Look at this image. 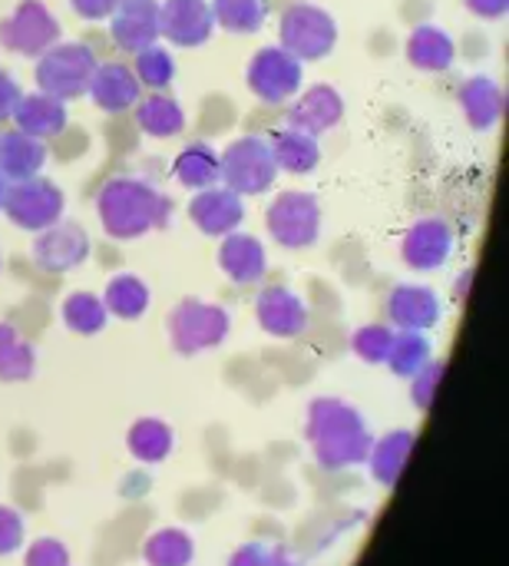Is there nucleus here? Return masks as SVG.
<instances>
[{"label":"nucleus","mask_w":509,"mask_h":566,"mask_svg":"<svg viewBox=\"0 0 509 566\" xmlns=\"http://www.w3.org/2000/svg\"><path fill=\"white\" fill-rule=\"evenodd\" d=\"M219 269L235 285H258L265 279V272H268L265 245L248 232H232L219 245Z\"/></svg>","instance_id":"obj_19"},{"label":"nucleus","mask_w":509,"mask_h":566,"mask_svg":"<svg viewBox=\"0 0 509 566\" xmlns=\"http://www.w3.org/2000/svg\"><path fill=\"white\" fill-rule=\"evenodd\" d=\"M46 163V146L43 139H33L20 129H10V133H0V172L17 182V179H30V176H40Z\"/></svg>","instance_id":"obj_25"},{"label":"nucleus","mask_w":509,"mask_h":566,"mask_svg":"<svg viewBox=\"0 0 509 566\" xmlns=\"http://www.w3.org/2000/svg\"><path fill=\"white\" fill-rule=\"evenodd\" d=\"M106 20L113 43L126 53H139L159 40V0H119Z\"/></svg>","instance_id":"obj_15"},{"label":"nucleus","mask_w":509,"mask_h":566,"mask_svg":"<svg viewBox=\"0 0 509 566\" xmlns=\"http://www.w3.org/2000/svg\"><path fill=\"white\" fill-rule=\"evenodd\" d=\"M126 448L139 464H162L176 448V431L159 418H139L126 431Z\"/></svg>","instance_id":"obj_27"},{"label":"nucleus","mask_w":509,"mask_h":566,"mask_svg":"<svg viewBox=\"0 0 509 566\" xmlns=\"http://www.w3.org/2000/svg\"><path fill=\"white\" fill-rule=\"evenodd\" d=\"M321 202L311 192H278L265 212V229L282 249H311L321 235Z\"/></svg>","instance_id":"obj_6"},{"label":"nucleus","mask_w":509,"mask_h":566,"mask_svg":"<svg viewBox=\"0 0 509 566\" xmlns=\"http://www.w3.org/2000/svg\"><path fill=\"white\" fill-rule=\"evenodd\" d=\"M7 186H10V179L0 172V206H3V196H7Z\"/></svg>","instance_id":"obj_46"},{"label":"nucleus","mask_w":509,"mask_h":566,"mask_svg":"<svg viewBox=\"0 0 509 566\" xmlns=\"http://www.w3.org/2000/svg\"><path fill=\"white\" fill-rule=\"evenodd\" d=\"M116 3L119 0H70L76 17H83V20H106L116 10Z\"/></svg>","instance_id":"obj_43"},{"label":"nucleus","mask_w":509,"mask_h":566,"mask_svg":"<svg viewBox=\"0 0 509 566\" xmlns=\"http://www.w3.org/2000/svg\"><path fill=\"white\" fill-rule=\"evenodd\" d=\"M444 371H447V365H444L441 358H431V361L411 378V401H414L417 411H431V408H434V398H437V388H441V381H444Z\"/></svg>","instance_id":"obj_39"},{"label":"nucleus","mask_w":509,"mask_h":566,"mask_svg":"<svg viewBox=\"0 0 509 566\" xmlns=\"http://www.w3.org/2000/svg\"><path fill=\"white\" fill-rule=\"evenodd\" d=\"M394 345V328L391 325H364L351 335V352L364 365H384Z\"/></svg>","instance_id":"obj_37"},{"label":"nucleus","mask_w":509,"mask_h":566,"mask_svg":"<svg viewBox=\"0 0 509 566\" xmlns=\"http://www.w3.org/2000/svg\"><path fill=\"white\" fill-rule=\"evenodd\" d=\"M26 544V524L20 517V511L0 504V557L20 554Z\"/></svg>","instance_id":"obj_41"},{"label":"nucleus","mask_w":509,"mask_h":566,"mask_svg":"<svg viewBox=\"0 0 509 566\" xmlns=\"http://www.w3.org/2000/svg\"><path fill=\"white\" fill-rule=\"evenodd\" d=\"M431 358H434V345H431L427 332H394V345H391V355L384 365L397 378H414Z\"/></svg>","instance_id":"obj_35"},{"label":"nucleus","mask_w":509,"mask_h":566,"mask_svg":"<svg viewBox=\"0 0 509 566\" xmlns=\"http://www.w3.org/2000/svg\"><path fill=\"white\" fill-rule=\"evenodd\" d=\"M215 30L209 0H162L159 3V36L172 46H202Z\"/></svg>","instance_id":"obj_14"},{"label":"nucleus","mask_w":509,"mask_h":566,"mask_svg":"<svg viewBox=\"0 0 509 566\" xmlns=\"http://www.w3.org/2000/svg\"><path fill=\"white\" fill-rule=\"evenodd\" d=\"M36 371V352L33 345L7 322H0V381L20 385L30 381Z\"/></svg>","instance_id":"obj_32"},{"label":"nucleus","mask_w":509,"mask_h":566,"mask_svg":"<svg viewBox=\"0 0 509 566\" xmlns=\"http://www.w3.org/2000/svg\"><path fill=\"white\" fill-rule=\"evenodd\" d=\"M66 209V196L60 186H53L43 176H30V179H17L7 186L3 206L0 212L23 232H43L53 222L63 219Z\"/></svg>","instance_id":"obj_8"},{"label":"nucleus","mask_w":509,"mask_h":566,"mask_svg":"<svg viewBox=\"0 0 509 566\" xmlns=\"http://www.w3.org/2000/svg\"><path fill=\"white\" fill-rule=\"evenodd\" d=\"M278 36H282V50H288L295 60L308 63V60H321L335 50L338 23L318 3H291L282 13Z\"/></svg>","instance_id":"obj_7"},{"label":"nucleus","mask_w":509,"mask_h":566,"mask_svg":"<svg viewBox=\"0 0 509 566\" xmlns=\"http://www.w3.org/2000/svg\"><path fill=\"white\" fill-rule=\"evenodd\" d=\"M222 166V186L245 196H262L275 186L278 179V163L272 156L268 139L262 136H242L235 143H229V149L219 156Z\"/></svg>","instance_id":"obj_5"},{"label":"nucleus","mask_w":509,"mask_h":566,"mask_svg":"<svg viewBox=\"0 0 509 566\" xmlns=\"http://www.w3.org/2000/svg\"><path fill=\"white\" fill-rule=\"evenodd\" d=\"M60 43V23L43 0H20L10 17L0 20V46L20 56H40Z\"/></svg>","instance_id":"obj_9"},{"label":"nucleus","mask_w":509,"mask_h":566,"mask_svg":"<svg viewBox=\"0 0 509 566\" xmlns=\"http://www.w3.org/2000/svg\"><path fill=\"white\" fill-rule=\"evenodd\" d=\"M248 90L262 99V103H288L298 96L301 90V80H305V63L295 60L288 50L282 46H262L252 63H248Z\"/></svg>","instance_id":"obj_10"},{"label":"nucleus","mask_w":509,"mask_h":566,"mask_svg":"<svg viewBox=\"0 0 509 566\" xmlns=\"http://www.w3.org/2000/svg\"><path fill=\"white\" fill-rule=\"evenodd\" d=\"M388 318L397 332H434L444 318V305L427 285H397L388 298Z\"/></svg>","instance_id":"obj_17"},{"label":"nucleus","mask_w":509,"mask_h":566,"mask_svg":"<svg viewBox=\"0 0 509 566\" xmlns=\"http://www.w3.org/2000/svg\"><path fill=\"white\" fill-rule=\"evenodd\" d=\"M89 259V235L79 222H53L33 239V262L43 272L63 275Z\"/></svg>","instance_id":"obj_11"},{"label":"nucleus","mask_w":509,"mask_h":566,"mask_svg":"<svg viewBox=\"0 0 509 566\" xmlns=\"http://www.w3.org/2000/svg\"><path fill=\"white\" fill-rule=\"evenodd\" d=\"M13 126L33 139H50L60 136L66 129V103L36 90V93H23L17 109H13Z\"/></svg>","instance_id":"obj_20"},{"label":"nucleus","mask_w":509,"mask_h":566,"mask_svg":"<svg viewBox=\"0 0 509 566\" xmlns=\"http://www.w3.org/2000/svg\"><path fill=\"white\" fill-rule=\"evenodd\" d=\"M132 73H136L139 86H149V90L162 93L172 83V76H176V60H172V53L166 46L152 43V46L136 53Z\"/></svg>","instance_id":"obj_36"},{"label":"nucleus","mask_w":509,"mask_h":566,"mask_svg":"<svg viewBox=\"0 0 509 566\" xmlns=\"http://www.w3.org/2000/svg\"><path fill=\"white\" fill-rule=\"evenodd\" d=\"M106 322H109V312H106V305H103L99 295H93V292H73V295L63 298V325L73 335H83V338L99 335L106 328Z\"/></svg>","instance_id":"obj_34"},{"label":"nucleus","mask_w":509,"mask_h":566,"mask_svg":"<svg viewBox=\"0 0 509 566\" xmlns=\"http://www.w3.org/2000/svg\"><path fill=\"white\" fill-rule=\"evenodd\" d=\"M89 96L103 113H123L139 103V80L126 63H99L89 83Z\"/></svg>","instance_id":"obj_22"},{"label":"nucleus","mask_w":509,"mask_h":566,"mask_svg":"<svg viewBox=\"0 0 509 566\" xmlns=\"http://www.w3.org/2000/svg\"><path fill=\"white\" fill-rule=\"evenodd\" d=\"M172 176L179 186L185 189H209L222 182V166H219V153L209 143H189L176 163H172Z\"/></svg>","instance_id":"obj_28"},{"label":"nucleus","mask_w":509,"mask_h":566,"mask_svg":"<svg viewBox=\"0 0 509 566\" xmlns=\"http://www.w3.org/2000/svg\"><path fill=\"white\" fill-rule=\"evenodd\" d=\"M229 566H301V560H295L291 554H288V547H282V544H245V547H238L232 557H229Z\"/></svg>","instance_id":"obj_38"},{"label":"nucleus","mask_w":509,"mask_h":566,"mask_svg":"<svg viewBox=\"0 0 509 566\" xmlns=\"http://www.w3.org/2000/svg\"><path fill=\"white\" fill-rule=\"evenodd\" d=\"M96 66V53L86 43H53L36 56V86L63 103L79 99L89 93Z\"/></svg>","instance_id":"obj_4"},{"label":"nucleus","mask_w":509,"mask_h":566,"mask_svg":"<svg viewBox=\"0 0 509 566\" xmlns=\"http://www.w3.org/2000/svg\"><path fill=\"white\" fill-rule=\"evenodd\" d=\"M99 298H103L106 312H109L113 318H123V322L142 318V315L149 312V302H152L149 285H146L139 275H129V272L113 275V279L106 282V289H103Z\"/></svg>","instance_id":"obj_29"},{"label":"nucleus","mask_w":509,"mask_h":566,"mask_svg":"<svg viewBox=\"0 0 509 566\" xmlns=\"http://www.w3.org/2000/svg\"><path fill=\"white\" fill-rule=\"evenodd\" d=\"M457 99H460V106H464L467 123H470L474 129H480V133L494 129V126L500 123V116H503V90H500V83H497L494 76L477 73V76L464 80Z\"/></svg>","instance_id":"obj_23"},{"label":"nucleus","mask_w":509,"mask_h":566,"mask_svg":"<svg viewBox=\"0 0 509 566\" xmlns=\"http://www.w3.org/2000/svg\"><path fill=\"white\" fill-rule=\"evenodd\" d=\"M470 282H474V269H464L454 282V302L457 305H467V295H470Z\"/></svg>","instance_id":"obj_45"},{"label":"nucleus","mask_w":509,"mask_h":566,"mask_svg":"<svg viewBox=\"0 0 509 566\" xmlns=\"http://www.w3.org/2000/svg\"><path fill=\"white\" fill-rule=\"evenodd\" d=\"M344 116V99L335 86L318 83L311 90H305L291 106H288V126L301 129L308 136H325L328 129H335Z\"/></svg>","instance_id":"obj_18"},{"label":"nucleus","mask_w":509,"mask_h":566,"mask_svg":"<svg viewBox=\"0 0 509 566\" xmlns=\"http://www.w3.org/2000/svg\"><path fill=\"white\" fill-rule=\"evenodd\" d=\"M189 219L195 222V229L202 235L225 239V235L238 232V226L245 222V199L225 186L199 189L195 199L189 202Z\"/></svg>","instance_id":"obj_12"},{"label":"nucleus","mask_w":509,"mask_h":566,"mask_svg":"<svg viewBox=\"0 0 509 566\" xmlns=\"http://www.w3.org/2000/svg\"><path fill=\"white\" fill-rule=\"evenodd\" d=\"M305 438L321 471H348L364 464L374 441L361 411L341 398H315L308 405Z\"/></svg>","instance_id":"obj_1"},{"label":"nucleus","mask_w":509,"mask_h":566,"mask_svg":"<svg viewBox=\"0 0 509 566\" xmlns=\"http://www.w3.org/2000/svg\"><path fill=\"white\" fill-rule=\"evenodd\" d=\"M23 566H73V557L63 541L36 537L33 544H23Z\"/></svg>","instance_id":"obj_40"},{"label":"nucleus","mask_w":509,"mask_h":566,"mask_svg":"<svg viewBox=\"0 0 509 566\" xmlns=\"http://www.w3.org/2000/svg\"><path fill=\"white\" fill-rule=\"evenodd\" d=\"M20 96H23V93H20L17 80H13L7 70H0V123L13 116V109H17Z\"/></svg>","instance_id":"obj_42"},{"label":"nucleus","mask_w":509,"mask_h":566,"mask_svg":"<svg viewBox=\"0 0 509 566\" xmlns=\"http://www.w3.org/2000/svg\"><path fill=\"white\" fill-rule=\"evenodd\" d=\"M232 332V318L222 305L202 298H182L169 312V342L179 355L192 358L219 348Z\"/></svg>","instance_id":"obj_3"},{"label":"nucleus","mask_w":509,"mask_h":566,"mask_svg":"<svg viewBox=\"0 0 509 566\" xmlns=\"http://www.w3.org/2000/svg\"><path fill=\"white\" fill-rule=\"evenodd\" d=\"M268 146H272V156H275L278 169H285L291 176H308L321 163V143H318V136H308V133L291 129V126L288 129H278L268 139Z\"/></svg>","instance_id":"obj_26"},{"label":"nucleus","mask_w":509,"mask_h":566,"mask_svg":"<svg viewBox=\"0 0 509 566\" xmlns=\"http://www.w3.org/2000/svg\"><path fill=\"white\" fill-rule=\"evenodd\" d=\"M255 318L272 338H298L308 328V305L298 292L285 285H272L255 302Z\"/></svg>","instance_id":"obj_16"},{"label":"nucleus","mask_w":509,"mask_h":566,"mask_svg":"<svg viewBox=\"0 0 509 566\" xmlns=\"http://www.w3.org/2000/svg\"><path fill=\"white\" fill-rule=\"evenodd\" d=\"M464 3L480 20H500V17H507L509 10V0H464Z\"/></svg>","instance_id":"obj_44"},{"label":"nucleus","mask_w":509,"mask_h":566,"mask_svg":"<svg viewBox=\"0 0 509 566\" xmlns=\"http://www.w3.org/2000/svg\"><path fill=\"white\" fill-rule=\"evenodd\" d=\"M96 212L103 222V232L132 242L156 229H166L172 219V199L162 196L152 182L136 176H116L109 179L96 196Z\"/></svg>","instance_id":"obj_2"},{"label":"nucleus","mask_w":509,"mask_h":566,"mask_svg":"<svg viewBox=\"0 0 509 566\" xmlns=\"http://www.w3.org/2000/svg\"><path fill=\"white\" fill-rule=\"evenodd\" d=\"M146 566H189L195 560V541L182 527H159L142 544Z\"/></svg>","instance_id":"obj_30"},{"label":"nucleus","mask_w":509,"mask_h":566,"mask_svg":"<svg viewBox=\"0 0 509 566\" xmlns=\"http://www.w3.org/2000/svg\"><path fill=\"white\" fill-rule=\"evenodd\" d=\"M411 451H414V431H404V428L388 431L384 438L371 441L364 464H368L374 484H381L384 491H394L407 461H411Z\"/></svg>","instance_id":"obj_21"},{"label":"nucleus","mask_w":509,"mask_h":566,"mask_svg":"<svg viewBox=\"0 0 509 566\" xmlns=\"http://www.w3.org/2000/svg\"><path fill=\"white\" fill-rule=\"evenodd\" d=\"M454 252V229L444 219H417L401 242V259L414 272H434L441 269Z\"/></svg>","instance_id":"obj_13"},{"label":"nucleus","mask_w":509,"mask_h":566,"mask_svg":"<svg viewBox=\"0 0 509 566\" xmlns=\"http://www.w3.org/2000/svg\"><path fill=\"white\" fill-rule=\"evenodd\" d=\"M209 7L225 33H258L268 20V0H209Z\"/></svg>","instance_id":"obj_33"},{"label":"nucleus","mask_w":509,"mask_h":566,"mask_svg":"<svg viewBox=\"0 0 509 566\" xmlns=\"http://www.w3.org/2000/svg\"><path fill=\"white\" fill-rule=\"evenodd\" d=\"M136 123L146 136L152 139H169V136H179L182 126H185V113L182 106L166 96V93H152L149 99H142L136 106Z\"/></svg>","instance_id":"obj_31"},{"label":"nucleus","mask_w":509,"mask_h":566,"mask_svg":"<svg viewBox=\"0 0 509 566\" xmlns=\"http://www.w3.org/2000/svg\"><path fill=\"white\" fill-rule=\"evenodd\" d=\"M407 60L424 73H444L457 60V43L447 30L434 23H421L407 36Z\"/></svg>","instance_id":"obj_24"}]
</instances>
